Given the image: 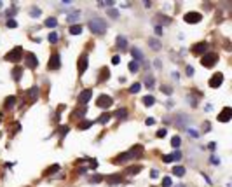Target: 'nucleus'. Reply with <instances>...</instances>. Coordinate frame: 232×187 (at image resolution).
I'll return each mask as SVG.
<instances>
[{"instance_id": "473e14b6", "label": "nucleus", "mask_w": 232, "mask_h": 187, "mask_svg": "<svg viewBox=\"0 0 232 187\" xmlns=\"http://www.w3.org/2000/svg\"><path fill=\"white\" fill-rule=\"evenodd\" d=\"M162 136H166V130H164V128L157 131V138H162Z\"/></svg>"}, {"instance_id": "393cba45", "label": "nucleus", "mask_w": 232, "mask_h": 187, "mask_svg": "<svg viewBox=\"0 0 232 187\" xmlns=\"http://www.w3.org/2000/svg\"><path fill=\"white\" fill-rule=\"evenodd\" d=\"M110 117H112V114H103V115L98 119V122H101V124H107V122L110 121Z\"/></svg>"}, {"instance_id": "4be33fe9", "label": "nucleus", "mask_w": 232, "mask_h": 187, "mask_svg": "<svg viewBox=\"0 0 232 187\" xmlns=\"http://www.w3.org/2000/svg\"><path fill=\"white\" fill-rule=\"evenodd\" d=\"M143 103H145L147 107H152L154 103H155V100H154V96H145L143 98Z\"/></svg>"}, {"instance_id": "1a4fd4ad", "label": "nucleus", "mask_w": 232, "mask_h": 187, "mask_svg": "<svg viewBox=\"0 0 232 187\" xmlns=\"http://www.w3.org/2000/svg\"><path fill=\"white\" fill-rule=\"evenodd\" d=\"M25 63H26V67H28V68H37L38 59H37V56H35L33 53H28V54L25 56Z\"/></svg>"}, {"instance_id": "79ce46f5", "label": "nucleus", "mask_w": 232, "mask_h": 187, "mask_svg": "<svg viewBox=\"0 0 232 187\" xmlns=\"http://www.w3.org/2000/svg\"><path fill=\"white\" fill-rule=\"evenodd\" d=\"M101 178H103V177H100V175H96V177H94V178H93V180H91V182H94V184H98V182H100V180H101Z\"/></svg>"}, {"instance_id": "a878e982", "label": "nucleus", "mask_w": 232, "mask_h": 187, "mask_svg": "<svg viewBox=\"0 0 232 187\" xmlns=\"http://www.w3.org/2000/svg\"><path fill=\"white\" fill-rule=\"evenodd\" d=\"M16 103V96H9L7 100H5V107H12Z\"/></svg>"}, {"instance_id": "dca6fc26", "label": "nucleus", "mask_w": 232, "mask_h": 187, "mask_svg": "<svg viewBox=\"0 0 232 187\" xmlns=\"http://www.w3.org/2000/svg\"><path fill=\"white\" fill-rule=\"evenodd\" d=\"M117 46L120 49H126L128 47V40H126V37H117Z\"/></svg>"}, {"instance_id": "f03ea898", "label": "nucleus", "mask_w": 232, "mask_h": 187, "mask_svg": "<svg viewBox=\"0 0 232 187\" xmlns=\"http://www.w3.org/2000/svg\"><path fill=\"white\" fill-rule=\"evenodd\" d=\"M204 58H201V65L202 67H206V68H211V67H215V63L218 61V56L217 54H213V53H209V54H202Z\"/></svg>"}, {"instance_id": "bb28decb", "label": "nucleus", "mask_w": 232, "mask_h": 187, "mask_svg": "<svg viewBox=\"0 0 232 187\" xmlns=\"http://www.w3.org/2000/svg\"><path fill=\"white\" fill-rule=\"evenodd\" d=\"M47 38H49V42H51V44H56V40H58V33H56V32H52V33H49V37H47Z\"/></svg>"}, {"instance_id": "4c0bfd02", "label": "nucleus", "mask_w": 232, "mask_h": 187, "mask_svg": "<svg viewBox=\"0 0 232 187\" xmlns=\"http://www.w3.org/2000/svg\"><path fill=\"white\" fill-rule=\"evenodd\" d=\"M7 26H9V28H16V21H14V19H11V21H7Z\"/></svg>"}, {"instance_id": "f257e3e1", "label": "nucleus", "mask_w": 232, "mask_h": 187, "mask_svg": "<svg viewBox=\"0 0 232 187\" xmlns=\"http://www.w3.org/2000/svg\"><path fill=\"white\" fill-rule=\"evenodd\" d=\"M89 30H91L93 33L101 35V33L107 32V23H105L101 18H93L91 21H89Z\"/></svg>"}, {"instance_id": "f3484780", "label": "nucleus", "mask_w": 232, "mask_h": 187, "mask_svg": "<svg viewBox=\"0 0 232 187\" xmlns=\"http://www.w3.org/2000/svg\"><path fill=\"white\" fill-rule=\"evenodd\" d=\"M131 54H133L138 61H141V59H143V54H141V51H140L138 47H133V49H131Z\"/></svg>"}, {"instance_id": "9b49d317", "label": "nucleus", "mask_w": 232, "mask_h": 187, "mask_svg": "<svg viewBox=\"0 0 232 187\" xmlns=\"http://www.w3.org/2000/svg\"><path fill=\"white\" fill-rule=\"evenodd\" d=\"M201 19H202V16L199 12H187L185 14V21L187 23H199Z\"/></svg>"}, {"instance_id": "c756f323", "label": "nucleus", "mask_w": 232, "mask_h": 187, "mask_svg": "<svg viewBox=\"0 0 232 187\" xmlns=\"http://www.w3.org/2000/svg\"><path fill=\"white\" fill-rule=\"evenodd\" d=\"M140 88H141V86H140V82H134V84L129 88V91H131V93H138V91H140Z\"/></svg>"}, {"instance_id": "72a5a7b5", "label": "nucleus", "mask_w": 232, "mask_h": 187, "mask_svg": "<svg viewBox=\"0 0 232 187\" xmlns=\"http://www.w3.org/2000/svg\"><path fill=\"white\" fill-rule=\"evenodd\" d=\"M112 63H114V65H119V63H120V56H114V58H112Z\"/></svg>"}, {"instance_id": "a19ab883", "label": "nucleus", "mask_w": 232, "mask_h": 187, "mask_svg": "<svg viewBox=\"0 0 232 187\" xmlns=\"http://www.w3.org/2000/svg\"><path fill=\"white\" fill-rule=\"evenodd\" d=\"M155 33L157 35H162V26H155Z\"/></svg>"}, {"instance_id": "423d86ee", "label": "nucleus", "mask_w": 232, "mask_h": 187, "mask_svg": "<svg viewBox=\"0 0 232 187\" xmlns=\"http://www.w3.org/2000/svg\"><path fill=\"white\" fill-rule=\"evenodd\" d=\"M91 98H93V89H82L79 93V103L80 105H86Z\"/></svg>"}, {"instance_id": "b1692460", "label": "nucleus", "mask_w": 232, "mask_h": 187, "mask_svg": "<svg viewBox=\"0 0 232 187\" xmlns=\"http://www.w3.org/2000/svg\"><path fill=\"white\" fill-rule=\"evenodd\" d=\"M115 117H119V119L128 117V110H126V109H119V110L115 112Z\"/></svg>"}, {"instance_id": "f704fd0d", "label": "nucleus", "mask_w": 232, "mask_h": 187, "mask_svg": "<svg viewBox=\"0 0 232 187\" xmlns=\"http://www.w3.org/2000/svg\"><path fill=\"white\" fill-rule=\"evenodd\" d=\"M152 82H154V79H152V77H147V84H145V86H147V88H150V86H154Z\"/></svg>"}, {"instance_id": "a211bd4d", "label": "nucleus", "mask_w": 232, "mask_h": 187, "mask_svg": "<svg viewBox=\"0 0 232 187\" xmlns=\"http://www.w3.org/2000/svg\"><path fill=\"white\" fill-rule=\"evenodd\" d=\"M173 175H176V177H183V175H185L183 166H175V168H173Z\"/></svg>"}, {"instance_id": "7ed1b4c3", "label": "nucleus", "mask_w": 232, "mask_h": 187, "mask_svg": "<svg viewBox=\"0 0 232 187\" xmlns=\"http://www.w3.org/2000/svg\"><path fill=\"white\" fill-rule=\"evenodd\" d=\"M87 63H89V56L84 53L79 56V63H77V68H79V75H84L87 70Z\"/></svg>"}, {"instance_id": "c9c22d12", "label": "nucleus", "mask_w": 232, "mask_h": 187, "mask_svg": "<svg viewBox=\"0 0 232 187\" xmlns=\"http://www.w3.org/2000/svg\"><path fill=\"white\" fill-rule=\"evenodd\" d=\"M79 16H80V14H79V12H73V14H72V16H68V21H73V19H77V18H79Z\"/></svg>"}, {"instance_id": "c85d7f7f", "label": "nucleus", "mask_w": 232, "mask_h": 187, "mask_svg": "<svg viewBox=\"0 0 232 187\" xmlns=\"http://www.w3.org/2000/svg\"><path fill=\"white\" fill-rule=\"evenodd\" d=\"M180 143H182L180 136H173V140H171V145H173V147H180Z\"/></svg>"}, {"instance_id": "39448f33", "label": "nucleus", "mask_w": 232, "mask_h": 187, "mask_svg": "<svg viewBox=\"0 0 232 187\" xmlns=\"http://www.w3.org/2000/svg\"><path fill=\"white\" fill-rule=\"evenodd\" d=\"M112 103H114V98L108 96V95H101V96L96 100V105H98L100 109H108Z\"/></svg>"}, {"instance_id": "37998d69", "label": "nucleus", "mask_w": 232, "mask_h": 187, "mask_svg": "<svg viewBox=\"0 0 232 187\" xmlns=\"http://www.w3.org/2000/svg\"><path fill=\"white\" fill-rule=\"evenodd\" d=\"M110 16L112 18H117V11H110Z\"/></svg>"}, {"instance_id": "e433bc0d", "label": "nucleus", "mask_w": 232, "mask_h": 187, "mask_svg": "<svg viewBox=\"0 0 232 187\" xmlns=\"http://www.w3.org/2000/svg\"><path fill=\"white\" fill-rule=\"evenodd\" d=\"M162 161H164V163H171V161H173V156H164Z\"/></svg>"}, {"instance_id": "9d476101", "label": "nucleus", "mask_w": 232, "mask_h": 187, "mask_svg": "<svg viewBox=\"0 0 232 187\" xmlns=\"http://www.w3.org/2000/svg\"><path fill=\"white\" fill-rule=\"evenodd\" d=\"M230 117H232V110H230V107H225V109L218 114V121H220V122H229V121H230Z\"/></svg>"}, {"instance_id": "f8f14e48", "label": "nucleus", "mask_w": 232, "mask_h": 187, "mask_svg": "<svg viewBox=\"0 0 232 187\" xmlns=\"http://www.w3.org/2000/svg\"><path fill=\"white\" fill-rule=\"evenodd\" d=\"M206 49H208V44H206V42H199V44H196V46L192 47V53H194V54H202Z\"/></svg>"}, {"instance_id": "4468645a", "label": "nucleus", "mask_w": 232, "mask_h": 187, "mask_svg": "<svg viewBox=\"0 0 232 187\" xmlns=\"http://www.w3.org/2000/svg\"><path fill=\"white\" fill-rule=\"evenodd\" d=\"M21 75H23V68H19V67H16V68L12 70V79H14L16 82H19Z\"/></svg>"}, {"instance_id": "2f4dec72", "label": "nucleus", "mask_w": 232, "mask_h": 187, "mask_svg": "<svg viewBox=\"0 0 232 187\" xmlns=\"http://www.w3.org/2000/svg\"><path fill=\"white\" fill-rule=\"evenodd\" d=\"M162 185H164V187H169V185H171V178H169V177H164V178H162Z\"/></svg>"}, {"instance_id": "20e7f679", "label": "nucleus", "mask_w": 232, "mask_h": 187, "mask_svg": "<svg viewBox=\"0 0 232 187\" xmlns=\"http://www.w3.org/2000/svg\"><path fill=\"white\" fill-rule=\"evenodd\" d=\"M23 58V49L21 47H14L11 53H7V56H5V59L7 61H12V63H17V61Z\"/></svg>"}, {"instance_id": "412c9836", "label": "nucleus", "mask_w": 232, "mask_h": 187, "mask_svg": "<svg viewBox=\"0 0 232 187\" xmlns=\"http://www.w3.org/2000/svg\"><path fill=\"white\" fill-rule=\"evenodd\" d=\"M93 126V121H82L80 124H79V130H87V128H91Z\"/></svg>"}, {"instance_id": "cd10ccee", "label": "nucleus", "mask_w": 232, "mask_h": 187, "mask_svg": "<svg viewBox=\"0 0 232 187\" xmlns=\"http://www.w3.org/2000/svg\"><path fill=\"white\" fill-rule=\"evenodd\" d=\"M140 171H141V166H133V168H129V170H128V173H129V175H133V173H140Z\"/></svg>"}, {"instance_id": "5701e85b", "label": "nucleus", "mask_w": 232, "mask_h": 187, "mask_svg": "<svg viewBox=\"0 0 232 187\" xmlns=\"http://www.w3.org/2000/svg\"><path fill=\"white\" fill-rule=\"evenodd\" d=\"M138 70H140L138 61H131V63H129V72H131V74H134V72H138Z\"/></svg>"}, {"instance_id": "2eb2a0df", "label": "nucleus", "mask_w": 232, "mask_h": 187, "mask_svg": "<svg viewBox=\"0 0 232 187\" xmlns=\"http://www.w3.org/2000/svg\"><path fill=\"white\" fill-rule=\"evenodd\" d=\"M70 33L72 35H80L82 33V26L80 25H72L70 26Z\"/></svg>"}, {"instance_id": "58836bf2", "label": "nucleus", "mask_w": 232, "mask_h": 187, "mask_svg": "<svg viewBox=\"0 0 232 187\" xmlns=\"http://www.w3.org/2000/svg\"><path fill=\"white\" fill-rule=\"evenodd\" d=\"M38 14H40V9H32V16L33 18H37Z\"/></svg>"}, {"instance_id": "6ab92c4d", "label": "nucleus", "mask_w": 232, "mask_h": 187, "mask_svg": "<svg viewBox=\"0 0 232 187\" xmlns=\"http://www.w3.org/2000/svg\"><path fill=\"white\" fill-rule=\"evenodd\" d=\"M56 25H58V19H56V18H47V19H46V26L54 28Z\"/></svg>"}, {"instance_id": "ea45409f", "label": "nucleus", "mask_w": 232, "mask_h": 187, "mask_svg": "<svg viewBox=\"0 0 232 187\" xmlns=\"http://www.w3.org/2000/svg\"><path fill=\"white\" fill-rule=\"evenodd\" d=\"M187 75H194V68L192 67H187Z\"/></svg>"}, {"instance_id": "6e6552de", "label": "nucleus", "mask_w": 232, "mask_h": 187, "mask_svg": "<svg viewBox=\"0 0 232 187\" xmlns=\"http://www.w3.org/2000/svg\"><path fill=\"white\" fill-rule=\"evenodd\" d=\"M222 82H223V74L217 72V74H213L211 79H209V86H211V88H220Z\"/></svg>"}, {"instance_id": "aec40b11", "label": "nucleus", "mask_w": 232, "mask_h": 187, "mask_svg": "<svg viewBox=\"0 0 232 187\" xmlns=\"http://www.w3.org/2000/svg\"><path fill=\"white\" fill-rule=\"evenodd\" d=\"M107 182L108 184H119L120 182V175H110V177H107Z\"/></svg>"}, {"instance_id": "ddd939ff", "label": "nucleus", "mask_w": 232, "mask_h": 187, "mask_svg": "<svg viewBox=\"0 0 232 187\" xmlns=\"http://www.w3.org/2000/svg\"><path fill=\"white\" fill-rule=\"evenodd\" d=\"M26 96H28V98H30L32 101H33V100H37V98H38V88H37V86L30 88V89L26 91Z\"/></svg>"}, {"instance_id": "7c9ffc66", "label": "nucleus", "mask_w": 232, "mask_h": 187, "mask_svg": "<svg viewBox=\"0 0 232 187\" xmlns=\"http://www.w3.org/2000/svg\"><path fill=\"white\" fill-rule=\"evenodd\" d=\"M149 42H150V46H152L154 49H161V44H157V40H155V38H150Z\"/></svg>"}, {"instance_id": "0eeeda50", "label": "nucleus", "mask_w": 232, "mask_h": 187, "mask_svg": "<svg viewBox=\"0 0 232 187\" xmlns=\"http://www.w3.org/2000/svg\"><path fill=\"white\" fill-rule=\"evenodd\" d=\"M59 65H61V59H59V54H52L51 58H49V61H47V68L49 70H58L59 68Z\"/></svg>"}]
</instances>
